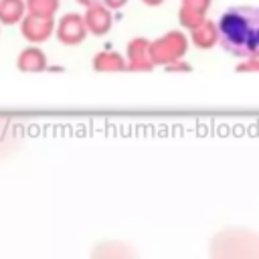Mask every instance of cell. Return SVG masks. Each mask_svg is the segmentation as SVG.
<instances>
[{"label": "cell", "instance_id": "cell-1", "mask_svg": "<svg viewBox=\"0 0 259 259\" xmlns=\"http://www.w3.org/2000/svg\"><path fill=\"white\" fill-rule=\"evenodd\" d=\"M219 38L221 45L237 57L259 53V8H229L219 20Z\"/></svg>", "mask_w": 259, "mask_h": 259}]
</instances>
